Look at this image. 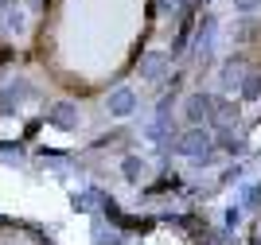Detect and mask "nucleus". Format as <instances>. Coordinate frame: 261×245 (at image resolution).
<instances>
[{
  "instance_id": "nucleus-1",
  "label": "nucleus",
  "mask_w": 261,
  "mask_h": 245,
  "mask_svg": "<svg viewBox=\"0 0 261 245\" xmlns=\"http://www.w3.org/2000/svg\"><path fill=\"white\" fill-rule=\"evenodd\" d=\"M51 121H55V125H63V128H70V125H74V105H66V101H63V105H55Z\"/></svg>"
},
{
  "instance_id": "nucleus-2",
  "label": "nucleus",
  "mask_w": 261,
  "mask_h": 245,
  "mask_svg": "<svg viewBox=\"0 0 261 245\" xmlns=\"http://www.w3.org/2000/svg\"><path fill=\"white\" fill-rule=\"evenodd\" d=\"M109 109H113V113H129L133 109V94L129 90H117V94L109 97Z\"/></svg>"
},
{
  "instance_id": "nucleus-3",
  "label": "nucleus",
  "mask_w": 261,
  "mask_h": 245,
  "mask_svg": "<svg viewBox=\"0 0 261 245\" xmlns=\"http://www.w3.org/2000/svg\"><path fill=\"white\" fill-rule=\"evenodd\" d=\"M253 4H257V0H238V8H253Z\"/></svg>"
}]
</instances>
